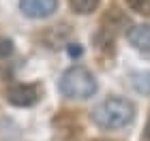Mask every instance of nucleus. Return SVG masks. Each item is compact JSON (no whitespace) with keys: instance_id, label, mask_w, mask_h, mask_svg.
Listing matches in <instances>:
<instances>
[{"instance_id":"nucleus-2","label":"nucleus","mask_w":150,"mask_h":141,"mask_svg":"<svg viewBox=\"0 0 150 141\" xmlns=\"http://www.w3.org/2000/svg\"><path fill=\"white\" fill-rule=\"evenodd\" d=\"M60 92L67 98L86 100L97 92V79L86 66L75 64L62 73V77H60Z\"/></svg>"},{"instance_id":"nucleus-4","label":"nucleus","mask_w":150,"mask_h":141,"mask_svg":"<svg viewBox=\"0 0 150 141\" xmlns=\"http://www.w3.org/2000/svg\"><path fill=\"white\" fill-rule=\"evenodd\" d=\"M19 9L32 19H43L58 9V0H19Z\"/></svg>"},{"instance_id":"nucleus-3","label":"nucleus","mask_w":150,"mask_h":141,"mask_svg":"<svg viewBox=\"0 0 150 141\" xmlns=\"http://www.w3.org/2000/svg\"><path fill=\"white\" fill-rule=\"evenodd\" d=\"M6 98H9V103L17 105V107H30L39 100V90H37V86L17 83L6 90Z\"/></svg>"},{"instance_id":"nucleus-7","label":"nucleus","mask_w":150,"mask_h":141,"mask_svg":"<svg viewBox=\"0 0 150 141\" xmlns=\"http://www.w3.org/2000/svg\"><path fill=\"white\" fill-rule=\"evenodd\" d=\"M129 9L142 15H150V0H127Z\"/></svg>"},{"instance_id":"nucleus-6","label":"nucleus","mask_w":150,"mask_h":141,"mask_svg":"<svg viewBox=\"0 0 150 141\" xmlns=\"http://www.w3.org/2000/svg\"><path fill=\"white\" fill-rule=\"evenodd\" d=\"M69 2H71V9L75 13H81V15H88L99 6V0H69Z\"/></svg>"},{"instance_id":"nucleus-5","label":"nucleus","mask_w":150,"mask_h":141,"mask_svg":"<svg viewBox=\"0 0 150 141\" xmlns=\"http://www.w3.org/2000/svg\"><path fill=\"white\" fill-rule=\"evenodd\" d=\"M127 39L135 49L150 53V24H137L127 32Z\"/></svg>"},{"instance_id":"nucleus-8","label":"nucleus","mask_w":150,"mask_h":141,"mask_svg":"<svg viewBox=\"0 0 150 141\" xmlns=\"http://www.w3.org/2000/svg\"><path fill=\"white\" fill-rule=\"evenodd\" d=\"M13 53V43L9 39H0V58H6Z\"/></svg>"},{"instance_id":"nucleus-10","label":"nucleus","mask_w":150,"mask_h":141,"mask_svg":"<svg viewBox=\"0 0 150 141\" xmlns=\"http://www.w3.org/2000/svg\"><path fill=\"white\" fill-rule=\"evenodd\" d=\"M146 137H148V141H150V120H148V126H146Z\"/></svg>"},{"instance_id":"nucleus-1","label":"nucleus","mask_w":150,"mask_h":141,"mask_svg":"<svg viewBox=\"0 0 150 141\" xmlns=\"http://www.w3.org/2000/svg\"><path fill=\"white\" fill-rule=\"evenodd\" d=\"M135 118V107L131 100L127 98H107L103 100L97 109L92 111V120L99 128L105 130H116V128H125L127 124H131Z\"/></svg>"},{"instance_id":"nucleus-9","label":"nucleus","mask_w":150,"mask_h":141,"mask_svg":"<svg viewBox=\"0 0 150 141\" xmlns=\"http://www.w3.org/2000/svg\"><path fill=\"white\" fill-rule=\"evenodd\" d=\"M69 53H71V56H79V53H81V47H69Z\"/></svg>"}]
</instances>
